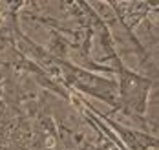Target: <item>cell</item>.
<instances>
[{"label":"cell","instance_id":"cell-1","mask_svg":"<svg viewBox=\"0 0 159 150\" xmlns=\"http://www.w3.org/2000/svg\"><path fill=\"white\" fill-rule=\"evenodd\" d=\"M110 55L113 57L115 70L119 71V102L125 108L128 116H132L137 121H143L148 110V101H150V90L152 83L146 75H141L134 70L126 68L121 59L115 55V50L111 48Z\"/></svg>","mask_w":159,"mask_h":150}]
</instances>
